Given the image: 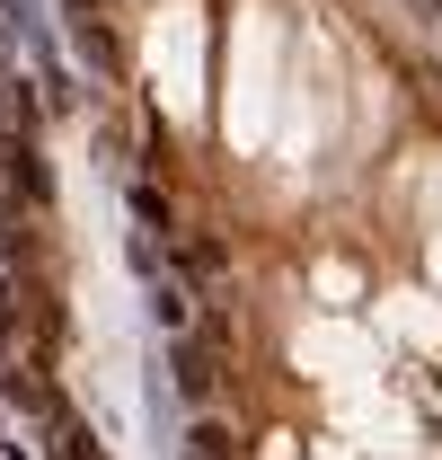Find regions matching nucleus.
<instances>
[{
    "label": "nucleus",
    "mask_w": 442,
    "mask_h": 460,
    "mask_svg": "<svg viewBox=\"0 0 442 460\" xmlns=\"http://www.w3.org/2000/svg\"><path fill=\"white\" fill-rule=\"evenodd\" d=\"M213 381H221V372H213V345H177V390L204 407V399H213Z\"/></svg>",
    "instance_id": "f257e3e1"
},
{
    "label": "nucleus",
    "mask_w": 442,
    "mask_h": 460,
    "mask_svg": "<svg viewBox=\"0 0 442 460\" xmlns=\"http://www.w3.org/2000/svg\"><path fill=\"white\" fill-rule=\"evenodd\" d=\"M151 319H160L168 337H186V292H177V284H160V301H151Z\"/></svg>",
    "instance_id": "f03ea898"
},
{
    "label": "nucleus",
    "mask_w": 442,
    "mask_h": 460,
    "mask_svg": "<svg viewBox=\"0 0 442 460\" xmlns=\"http://www.w3.org/2000/svg\"><path fill=\"white\" fill-rule=\"evenodd\" d=\"M230 452H239V443H230L221 425H195V460H230Z\"/></svg>",
    "instance_id": "7ed1b4c3"
},
{
    "label": "nucleus",
    "mask_w": 442,
    "mask_h": 460,
    "mask_svg": "<svg viewBox=\"0 0 442 460\" xmlns=\"http://www.w3.org/2000/svg\"><path fill=\"white\" fill-rule=\"evenodd\" d=\"M186 266L195 275H221V239H186Z\"/></svg>",
    "instance_id": "20e7f679"
}]
</instances>
